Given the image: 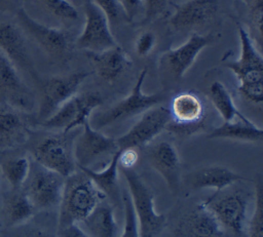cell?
<instances>
[{
  "label": "cell",
  "instance_id": "obj_1",
  "mask_svg": "<svg viewBox=\"0 0 263 237\" xmlns=\"http://www.w3.org/2000/svg\"><path fill=\"white\" fill-rule=\"evenodd\" d=\"M105 194L81 170L65 179L64 190L58 210V231L70 225H79L99 203L106 200Z\"/></svg>",
  "mask_w": 263,
  "mask_h": 237
},
{
  "label": "cell",
  "instance_id": "obj_2",
  "mask_svg": "<svg viewBox=\"0 0 263 237\" xmlns=\"http://www.w3.org/2000/svg\"><path fill=\"white\" fill-rule=\"evenodd\" d=\"M240 43L239 57L225 65L238 81V92L247 101L262 105L263 103V56L252 39L249 30L236 22Z\"/></svg>",
  "mask_w": 263,
  "mask_h": 237
},
{
  "label": "cell",
  "instance_id": "obj_3",
  "mask_svg": "<svg viewBox=\"0 0 263 237\" xmlns=\"http://www.w3.org/2000/svg\"><path fill=\"white\" fill-rule=\"evenodd\" d=\"M138 221L141 237H156L166 227V216L154 207V194L134 168H121Z\"/></svg>",
  "mask_w": 263,
  "mask_h": 237
},
{
  "label": "cell",
  "instance_id": "obj_4",
  "mask_svg": "<svg viewBox=\"0 0 263 237\" xmlns=\"http://www.w3.org/2000/svg\"><path fill=\"white\" fill-rule=\"evenodd\" d=\"M147 76V68H144L138 76L136 84L129 94L117 102L107 110L89 118V124L95 129H102L114 123L126 120L133 116L144 113L148 109L160 105L164 95L161 92L147 94L143 91V83Z\"/></svg>",
  "mask_w": 263,
  "mask_h": 237
},
{
  "label": "cell",
  "instance_id": "obj_5",
  "mask_svg": "<svg viewBox=\"0 0 263 237\" xmlns=\"http://www.w3.org/2000/svg\"><path fill=\"white\" fill-rule=\"evenodd\" d=\"M16 21L24 35L31 38L50 60L54 62L68 60L75 47L73 36L69 30L39 23L22 8L16 12Z\"/></svg>",
  "mask_w": 263,
  "mask_h": 237
},
{
  "label": "cell",
  "instance_id": "obj_6",
  "mask_svg": "<svg viewBox=\"0 0 263 237\" xmlns=\"http://www.w3.org/2000/svg\"><path fill=\"white\" fill-rule=\"evenodd\" d=\"M77 134L74 129L41 139L32 148L35 162L64 177L73 174L77 168L73 150L74 140Z\"/></svg>",
  "mask_w": 263,
  "mask_h": 237
},
{
  "label": "cell",
  "instance_id": "obj_7",
  "mask_svg": "<svg viewBox=\"0 0 263 237\" xmlns=\"http://www.w3.org/2000/svg\"><path fill=\"white\" fill-rule=\"evenodd\" d=\"M201 202L210 209L223 231H228L235 237H246L249 198L243 192H220Z\"/></svg>",
  "mask_w": 263,
  "mask_h": 237
},
{
  "label": "cell",
  "instance_id": "obj_8",
  "mask_svg": "<svg viewBox=\"0 0 263 237\" xmlns=\"http://www.w3.org/2000/svg\"><path fill=\"white\" fill-rule=\"evenodd\" d=\"M65 179L38 163H31L29 176L25 183L24 192L34 205L36 211L52 210L61 202Z\"/></svg>",
  "mask_w": 263,
  "mask_h": 237
},
{
  "label": "cell",
  "instance_id": "obj_9",
  "mask_svg": "<svg viewBox=\"0 0 263 237\" xmlns=\"http://www.w3.org/2000/svg\"><path fill=\"white\" fill-rule=\"evenodd\" d=\"M170 122L165 130L179 135H191L204 128L205 107L198 94L183 91L170 103Z\"/></svg>",
  "mask_w": 263,
  "mask_h": 237
},
{
  "label": "cell",
  "instance_id": "obj_10",
  "mask_svg": "<svg viewBox=\"0 0 263 237\" xmlns=\"http://www.w3.org/2000/svg\"><path fill=\"white\" fill-rule=\"evenodd\" d=\"M102 104L103 97L99 92L88 91L75 94L42 121L41 125L48 129H61L64 132L77 129L89 121L93 110Z\"/></svg>",
  "mask_w": 263,
  "mask_h": 237
},
{
  "label": "cell",
  "instance_id": "obj_11",
  "mask_svg": "<svg viewBox=\"0 0 263 237\" xmlns=\"http://www.w3.org/2000/svg\"><path fill=\"white\" fill-rule=\"evenodd\" d=\"M88 75L89 73L86 71H76L68 75L53 76L42 80L38 119L41 122L44 121L65 102L75 95Z\"/></svg>",
  "mask_w": 263,
  "mask_h": 237
},
{
  "label": "cell",
  "instance_id": "obj_12",
  "mask_svg": "<svg viewBox=\"0 0 263 237\" xmlns=\"http://www.w3.org/2000/svg\"><path fill=\"white\" fill-rule=\"evenodd\" d=\"M217 39L219 36L213 33H194L180 46L163 52L158 61L159 68L173 79L179 80L192 67L199 53Z\"/></svg>",
  "mask_w": 263,
  "mask_h": 237
},
{
  "label": "cell",
  "instance_id": "obj_13",
  "mask_svg": "<svg viewBox=\"0 0 263 237\" xmlns=\"http://www.w3.org/2000/svg\"><path fill=\"white\" fill-rule=\"evenodd\" d=\"M84 26L74 46L86 52H101L117 45L106 15L90 0L84 3Z\"/></svg>",
  "mask_w": 263,
  "mask_h": 237
},
{
  "label": "cell",
  "instance_id": "obj_14",
  "mask_svg": "<svg viewBox=\"0 0 263 237\" xmlns=\"http://www.w3.org/2000/svg\"><path fill=\"white\" fill-rule=\"evenodd\" d=\"M142 114L141 118L125 133L115 139L118 149H138L147 146L165 130L170 122L168 108L161 105L154 106Z\"/></svg>",
  "mask_w": 263,
  "mask_h": 237
},
{
  "label": "cell",
  "instance_id": "obj_15",
  "mask_svg": "<svg viewBox=\"0 0 263 237\" xmlns=\"http://www.w3.org/2000/svg\"><path fill=\"white\" fill-rule=\"evenodd\" d=\"M73 150L77 167L89 168L101 158L112 156L118 147L115 139L95 129L87 121L82 125V131L76 135Z\"/></svg>",
  "mask_w": 263,
  "mask_h": 237
},
{
  "label": "cell",
  "instance_id": "obj_16",
  "mask_svg": "<svg viewBox=\"0 0 263 237\" xmlns=\"http://www.w3.org/2000/svg\"><path fill=\"white\" fill-rule=\"evenodd\" d=\"M23 6L29 16L50 27L67 29L79 18L76 5L68 0H23Z\"/></svg>",
  "mask_w": 263,
  "mask_h": 237
},
{
  "label": "cell",
  "instance_id": "obj_17",
  "mask_svg": "<svg viewBox=\"0 0 263 237\" xmlns=\"http://www.w3.org/2000/svg\"><path fill=\"white\" fill-rule=\"evenodd\" d=\"M219 7V0H185L175 5L168 24L178 32L201 27L215 17Z\"/></svg>",
  "mask_w": 263,
  "mask_h": 237
},
{
  "label": "cell",
  "instance_id": "obj_18",
  "mask_svg": "<svg viewBox=\"0 0 263 237\" xmlns=\"http://www.w3.org/2000/svg\"><path fill=\"white\" fill-rule=\"evenodd\" d=\"M150 165L162 176L173 195L181 186V163L175 145L168 141H161L152 146L147 153Z\"/></svg>",
  "mask_w": 263,
  "mask_h": 237
},
{
  "label": "cell",
  "instance_id": "obj_19",
  "mask_svg": "<svg viewBox=\"0 0 263 237\" xmlns=\"http://www.w3.org/2000/svg\"><path fill=\"white\" fill-rule=\"evenodd\" d=\"M175 237H223L224 231L202 203L196 204L178 222Z\"/></svg>",
  "mask_w": 263,
  "mask_h": 237
},
{
  "label": "cell",
  "instance_id": "obj_20",
  "mask_svg": "<svg viewBox=\"0 0 263 237\" xmlns=\"http://www.w3.org/2000/svg\"><path fill=\"white\" fill-rule=\"evenodd\" d=\"M0 50L12 63L18 72L24 71L35 76L34 65L18 26L10 23L0 24Z\"/></svg>",
  "mask_w": 263,
  "mask_h": 237
},
{
  "label": "cell",
  "instance_id": "obj_21",
  "mask_svg": "<svg viewBox=\"0 0 263 237\" xmlns=\"http://www.w3.org/2000/svg\"><path fill=\"white\" fill-rule=\"evenodd\" d=\"M0 93L10 105L28 110L33 106V97L22 79L20 72L0 50Z\"/></svg>",
  "mask_w": 263,
  "mask_h": 237
},
{
  "label": "cell",
  "instance_id": "obj_22",
  "mask_svg": "<svg viewBox=\"0 0 263 237\" xmlns=\"http://www.w3.org/2000/svg\"><path fill=\"white\" fill-rule=\"evenodd\" d=\"M98 76L106 82H114L132 66V60L118 44L101 52H86Z\"/></svg>",
  "mask_w": 263,
  "mask_h": 237
},
{
  "label": "cell",
  "instance_id": "obj_23",
  "mask_svg": "<svg viewBox=\"0 0 263 237\" xmlns=\"http://www.w3.org/2000/svg\"><path fill=\"white\" fill-rule=\"evenodd\" d=\"M243 180V177L226 166L208 165L190 175V186L194 190L214 189L212 195H217L226 188Z\"/></svg>",
  "mask_w": 263,
  "mask_h": 237
},
{
  "label": "cell",
  "instance_id": "obj_24",
  "mask_svg": "<svg viewBox=\"0 0 263 237\" xmlns=\"http://www.w3.org/2000/svg\"><path fill=\"white\" fill-rule=\"evenodd\" d=\"M120 150L118 149L110 158L109 162L102 170H95L87 167H77L79 170L84 172L93 184L117 206L122 205L121 191L118 182V157Z\"/></svg>",
  "mask_w": 263,
  "mask_h": 237
},
{
  "label": "cell",
  "instance_id": "obj_25",
  "mask_svg": "<svg viewBox=\"0 0 263 237\" xmlns=\"http://www.w3.org/2000/svg\"><path fill=\"white\" fill-rule=\"evenodd\" d=\"M79 226L89 237H118L119 228L115 220L114 208L105 200L97 205L91 213Z\"/></svg>",
  "mask_w": 263,
  "mask_h": 237
},
{
  "label": "cell",
  "instance_id": "obj_26",
  "mask_svg": "<svg viewBox=\"0 0 263 237\" xmlns=\"http://www.w3.org/2000/svg\"><path fill=\"white\" fill-rule=\"evenodd\" d=\"M208 137L259 143L263 140V129L245 116L229 122H224L220 126L215 127L209 133Z\"/></svg>",
  "mask_w": 263,
  "mask_h": 237
},
{
  "label": "cell",
  "instance_id": "obj_27",
  "mask_svg": "<svg viewBox=\"0 0 263 237\" xmlns=\"http://www.w3.org/2000/svg\"><path fill=\"white\" fill-rule=\"evenodd\" d=\"M208 96L224 122H229L246 116L239 111L231 92L221 81H214L210 85Z\"/></svg>",
  "mask_w": 263,
  "mask_h": 237
},
{
  "label": "cell",
  "instance_id": "obj_28",
  "mask_svg": "<svg viewBox=\"0 0 263 237\" xmlns=\"http://www.w3.org/2000/svg\"><path fill=\"white\" fill-rule=\"evenodd\" d=\"M5 219L9 226H17L27 223L36 213V209L26 193L13 190L5 202Z\"/></svg>",
  "mask_w": 263,
  "mask_h": 237
},
{
  "label": "cell",
  "instance_id": "obj_29",
  "mask_svg": "<svg viewBox=\"0 0 263 237\" xmlns=\"http://www.w3.org/2000/svg\"><path fill=\"white\" fill-rule=\"evenodd\" d=\"M25 136L26 126L18 114L0 109V148L13 147Z\"/></svg>",
  "mask_w": 263,
  "mask_h": 237
},
{
  "label": "cell",
  "instance_id": "obj_30",
  "mask_svg": "<svg viewBox=\"0 0 263 237\" xmlns=\"http://www.w3.org/2000/svg\"><path fill=\"white\" fill-rule=\"evenodd\" d=\"M31 169V162L27 157L7 159L0 163V170L13 190H20L26 183Z\"/></svg>",
  "mask_w": 263,
  "mask_h": 237
},
{
  "label": "cell",
  "instance_id": "obj_31",
  "mask_svg": "<svg viewBox=\"0 0 263 237\" xmlns=\"http://www.w3.org/2000/svg\"><path fill=\"white\" fill-rule=\"evenodd\" d=\"M246 237H263V180L258 175L255 183V207L249 218Z\"/></svg>",
  "mask_w": 263,
  "mask_h": 237
},
{
  "label": "cell",
  "instance_id": "obj_32",
  "mask_svg": "<svg viewBox=\"0 0 263 237\" xmlns=\"http://www.w3.org/2000/svg\"><path fill=\"white\" fill-rule=\"evenodd\" d=\"M250 30L252 39L256 40L257 47L261 50L263 41V0H251L250 6Z\"/></svg>",
  "mask_w": 263,
  "mask_h": 237
},
{
  "label": "cell",
  "instance_id": "obj_33",
  "mask_svg": "<svg viewBox=\"0 0 263 237\" xmlns=\"http://www.w3.org/2000/svg\"><path fill=\"white\" fill-rule=\"evenodd\" d=\"M121 200L124 208V227L118 237H141L138 221L127 191L121 192Z\"/></svg>",
  "mask_w": 263,
  "mask_h": 237
},
{
  "label": "cell",
  "instance_id": "obj_34",
  "mask_svg": "<svg viewBox=\"0 0 263 237\" xmlns=\"http://www.w3.org/2000/svg\"><path fill=\"white\" fill-rule=\"evenodd\" d=\"M108 18L110 22L118 21L121 16L124 17L122 8L118 0H90Z\"/></svg>",
  "mask_w": 263,
  "mask_h": 237
},
{
  "label": "cell",
  "instance_id": "obj_35",
  "mask_svg": "<svg viewBox=\"0 0 263 237\" xmlns=\"http://www.w3.org/2000/svg\"><path fill=\"white\" fill-rule=\"evenodd\" d=\"M156 44V36L152 31L141 33L135 42V50L139 56H147L154 49Z\"/></svg>",
  "mask_w": 263,
  "mask_h": 237
},
{
  "label": "cell",
  "instance_id": "obj_36",
  "mask_svg": "<svg viewBox=\"0 0 263 237\" xmlns=\"http://www.w3.org/2000/svg\"><path fill=\"white\" fill-rule=\"evenodd\" d=\"M168 0H142L143 5V23H148L161 14L167 5Z\"/></svg>",
  "mask_w": 263,
  "mask_h": 237
},
{
  "label": "cell",
  "instance_id": "obj_37",
  "mask_svg": "<svg viewBox=\"0 0 263 237\" xmlns=\"http://www.w3.org/2000/svg\"><path fill=\"white\" fill-rule=\"evenodd\" d=\"M122 8L124 17L128 22H133L143 10L142 0H118Z\"/></svg>",
  "mask_w": 263,
  "mask_h": 237
},
{
  "label": "cell",
  "instance_id": "obj_38",
  "mask_svg": "<svg viewBox=\"0 0 263 237\" xmlns=\"http://www.w3.org/2000/svg\"><path fill=\"white\" fill-rule=\"evenodd\" d=\"M120 150V149H119ZM139 160V153L137 149L127 148L120 150L118 157V167L133 168Z\"/></svg>",
  "mask_w": 263,
  "mask_h": 237
},
{
  "label": "cell",
  "instance_id": "obj_39",
  "mask_svg": "<svg viewBox=\"0 0 263 237\" xmlns=\"http://www.w3.org/2000/svg\"><path fill=\"white\" fill-rule=\"evenodd\" d=\"M57 237H89V236L79 225L74 224L57 231Z\"/></svg>",
  "mask_w": 263,
  "mask_h": 237
},
{
  "label": "cell",
  "instance_id": "obj_40",
  "mask_svg": "<svg viewBox=\"0 0 263 237\" xmlns=\"http://www.w3.org/2000/svg\"><path fill=\"white\" fill-rule=\"evenodd\" d=\"M23 237H57V235H53L50 231L41 228V227H34L29 229Z\"/></svg>",
  "mask_w": 263,
  "mask_h": 237
},
{
  "label": "cell",
  "instance_id": "obj_41",
  "mask_svg": "<svg viewBox=\"0 0 263 237\" xmlns=\"http://www.w3.org/2000/svg\"><path fill=\"white\" fill-rule=\"evenodd\" d=\"M11 2H12V0H0V7L5 8V7H7Z\"/></svg>",
  "mask_w": 263,
  "mask_h": 237
},
{
  "label": "cell",
  "instance_id": "obj_42",
  "mask_svg": "<svg viewBox=\"0 0 263 237\" xmlns=\"http://www.w3.org/2000/svg\"><path fill=\"white\" fill-rule=\"evenodd\" d=\"M68 1H70V2H71V3H73V4H74V5H75V3H77V2H78V1H79V0H68Z\"/></svg>",
  "mask_w": 263,
  "mask_h": 237
}]
</instances>
